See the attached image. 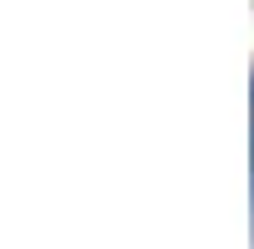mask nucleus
<instances>
[{
  "label": "nucleus",
  "instance_id": "1",
  "mask_svg": "<svg viewBox=\"0 0 254 249\" xmlns=\"http://www.w3.org/2000/svg\"><path fill=\"white\" fill-rule=\"evenodd\" d=\"M249 224H254V76H249Z\"/></svg>",
  "mask_w": 254,
  "mask_h": 249
}]
</instances>
